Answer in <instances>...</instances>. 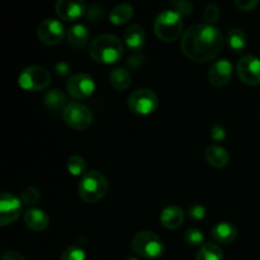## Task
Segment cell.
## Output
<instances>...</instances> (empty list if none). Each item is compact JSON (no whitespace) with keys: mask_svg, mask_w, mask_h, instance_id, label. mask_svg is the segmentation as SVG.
<instances>
[{"mask_svg":"<svg viewBox=\"0 0 260 260\" xmlns=\"http://www.w3.org/2000/svg\"><path fill=\"white\" fill-rule=\"evenodd\" d=\"M223 37L220 29L211 24H193L188 28L180 41V48L189 60L207 62L221 53Z\"/></svg>","mask_w":260,"mask_h":260,"instance_id":"1","label":"cell"},{"mask_svg":"<svg viewBox=\"0 0 260 260\" xmlns=\"http://www.w3.org/2000/svg\"><path fill=\"white\" fill-rule=\"evenodd\" d=\"M124 46L117 36L111 33L99 35L89 45V55L99 63H116L123 57Z\"/></svg>","mask_w":260,"mask_h":260,"instance_id":"2","label":"cell"},{"mask_svg":"<svg viewBox=\"0 0 260 260\" xmlns=\"http://www.w3.org/2000/svg\"><path fill=\"white\" fill-rule=\"evenodd\" d=\"M109 184L107 178L98 170L86 172L81 177L78 192L81 200L86 203H96L106 197L108 193Z\"/></svg>","mask_w":260,"mask_h":260,"instance_id":"3","label":"cell"},{"mask_svg":"<svg viewBox=\"0 0 260 260\" xmlns=\"http://www.w3.org/2000/svg\"><path fill=\"white\" fill-rule=\"evenodd\" d=\"M131 249L135 254L145 259H159L165 251L162 239L152 231H139L131 240Z\"/></svg>","mask_w":260,"mask_h":260,"instance_id":"4","label":"cell"},{"mask_svg":"<svg viewBox=\"0 0 260 260\" xmlns=\"http://www.w3.org/2000/svg\"><path fill=\"white\" fill-rule=\"evenodd\" d=\"M154 30L159 40L164 42H174L183 32L182 17L173 9L162 10L155 18Z\"/></svg>","mask_w":260,"mask_h":260,"instance_id":"5","label":"cell"},{"mask_svg":"<svg viewBox=\"0 0 260 260\" xmlns=\"http://www.w3.org/2000/svg\"><path fill=\"white\" fill-rule=\"evenodd\" d=\"M129 111L140 116H149L154 113L159 107V98L151 89L140 88L132 91L127 99Z\"/></svg>","mask_w":260,"mask_h":260,"instance_id":"6","label":"cell"},{"mask_svg":"<svg viewBox=\"0 0 260 260\" xmlns=\"http://www.w3.org/2000/svg\"><path fill=\"white\" fill-rule=\"evenodd\" d=\"M51 83V74L41 66H28L18 76V84L27 91L45 90Z\"/></svg>","mask_w":260,"mask_h":260,"instance_id":"7","label":"cell"},{"mask_svg":"<svg viewBox=\"0 0 260 260\" xmlns=\"http://www.w3.org/2000/svg\"><path fill=\"white\" fill-rule=\"evenodd\" d=\"M63 121L69 127L78 131L88 129L93 123V113L90 109L79 102H70L66 104L62 112Z\"/></svg>","mask_w":260,"mask_h":260,"instance_id":"8","label":"cell"},{"mask_svg":"<svg viewBox=\"0 0 260 260\" xmlns=\"http://www.w3.org/2000/svg\"><path fill=\"white\" fill-rule=\"evenodd\" d=\"M68 93L75 99H86L93 95L95 90V81L93 76L85 73H78L70 76L66 83Z\"/></svg>","mask_w":260,"mask_h":260,"instance_id":"9","label":"cell"},{"mask_svg":"<svg viewBox=\"0 0 260 260\" xmlns=\"http://www.w3.org/2000/svg\"><path fill=\"white\" fill-rule=\"evenodd\" d=\"M239 79L244 84L256 86L260 84V58L254 55H245L239 60L236 66Z\"/></svg>","mask_w":260,"mask_h":260,"instance_id":"10","label":"cell"},{"mask_svg":"<svg viewBox=\"0 0 260 260\" xmlns=\"http://www.w3.org/2000/svg\"><path fill=\"white\" fill-rule=\"evenodd\" d=\"M37 36L45 45L56 46L65 37V28L58 19L48 18L42 20L37 28Z\"/></svg>","mask_w":260,"mask_h":260,"instance_id":"11","label":"cell"},{"mask_svg":"<svg viewBox=\"0 0 260 260\" xmlns=\"http://www.w3.org/2000/svg\"><path fill=\"white\" fill-rule=\"evenodd\" d=\"M22 201L10 192H4L0 197V225L8 226L15 222L22 213Z\"/></svg>","mask_w":260,"mask_h":260,"instance_id":"12","label":"cell"},{"mask_svg":"<svg viewBox=\"0 0 260 260\" xmlns=\"http://www.w3.org/2000/svg\"><path fill=\"white\" fill-rule=\"evenodd\" d=\"M233 78V63L228 58L217 60L213 62V65L208 71V81L212 86L216 88H222L228 85Z\"/></svg>","mask_w":260,"mask_h":260,"instance_id":"13","label":"cell"},{"mask_svg":"<svg viewBox=\"0 0 260 260\" xmlns=\"http://www.w3.org/2000/svg\"><path fill=\"white\" fill-rule=\"evenodd\" d=\"M86 5L84 2H71V0H58L56 3V14L62 20H76L86 13Z\"/></svg>","mask_w":260,"mask_h":260,"instance_id":"14","label":"cell"},{"mask_svg":"<svg viewBox=\"0 0 260 260\" xmlns=\"http://www.w3.org/2000/svg\"><path fill=\"white\" fill-rule=\"evenodd\" d=\"M184 217V211L179 206H168L160 213V222L168 230H175L183 225Z\"/></svg>","mask_w":260,"mask_h":260,"instance_id":"15","label":"cell"},{"mask_svg":"<svg viewBox=\"0 0 260 260\" xmlns=\"http://www.w3.org/2000/svg\"><path fill=\"white\" fill-rule=\"evenodd\" d=\"M23 218H24L27 228L33 231H37V233L46 230L48 228V223H50L48 215L41 208H28L24 212Z\"/></svg>","mask_w":260,"mask_h":260,"instance_id":"16","label":"cell"},{"mask_svg":"<svg viewBox=\"0 0 260 260\" xmlns=\"http://www.w3.org/2000/svg\"><path fill=\"white\" fill-rule=\"evenodd\" d=\"M145 40V29L140 24H132L124 30V43L134 52H139L144 48Z\"/></svg>","mask_w":260,"mask_h":260,"instance_id":"17","label":"cell"},{"mask_svg":"<svg viewBox=\"0 0 260 260\" xmlns=\"http://www.w3.org/2000/svg\"><path fill=\"white\" fill-rule=\"evenodd\" d=\"M205 156L208 164L216 169L225 168L230 161V155H229L228 150L222 146H218V145L208 146L205 151Z\"/></svg>","mask_w":260,"mask_h":260,"instance_id":"18","label":"cell"},{"mask_svg":"<svg viewBox=\"0 0 260 260\" xmlns=\"http://www.w3.org/2000/svg\"><path fill=\"white\" fill-rule=\"evenodd\" d=\"M212 238L217 243L230 244L238 238V229L231 222H218L212 228Z\"/></svg>","mask_w":260,"mask_h":260,"instance_id":"19","label":"cell"},{"mask_svg":"<svg viewBox=\"0 0 260 260\" xmlns=\"http://www.w3.org/2000/svg\"><path fill=\"white\" fill-rule=\"evenodd\" d=\"M69 43L75 48H83L88 45L89 42V30L84 24L76 23V24L71 25L68 30Z\"/></svg>","mask_w":260,"mask_h":260,"instance_id":"20","label":"cell"},{"mask_svg":"<svg viewBox=\"0 0 260 260\" xmlns=\"http://www.w3.org/2000/svg\"><path fill=\"white\" fill-rule=\"evenodd\" d=\"M109 81L117 90H126L132 83V76L129 71L124 68H116L109 74Z\"/></svg>","mask_w":260,"mask_h":260,"instance_id":"21","label":"cell"},{"mask_svg":"<svg viewBox=\"0 0 260 260\" xmlns=\"http://www.w3.org/2000/svg\"><path fill=\"white\" fill-rule=\"evenodd\" d=\"M134 17V7L127 3H122L114 7L109 14V20L116 25H122Z\"/></svg>","mask_w":260,"mask_h":260,"instance_id":"22","label":"cell"},{"mask_svg":"<svg viewBox=\"0 0 260 260\" xmlns=\"http://www.w3.org/2000/svg\"><path fill=\"white\" fill-rule=\"evenodd\" d=\"M226 42H228L229 47L236 53H241L246 48L248 45V38H246L245 32L240 28H234V29L229 30L228 37H226Z\"/></svg>","mask_w":260,"mask_h":260,"instance_id":"23","label":"cell"},{"mask_svg":"<svg viewBox=\"0 0 260 260\" xmlns=\"http://www.w3.org/2000/svg\"><path fill=\"white\" fill-rule=\"evenodd\" d=\"M196 260H223V251L217 244L206 243L201 246Z\"/></svg>","mask_w":260,"mask_h":260,"instance_id":"24","label":"cell"},{"mask_svg":"<svg viewBox=\"0 0 260 260\" xmlns=\"http://www.w3.org/2000/svg\"><path fill=\"white\" fill-rule=\"evenodd\" d=\"M43 102H45L46 106L51 109H60L61 107H63L65 104H68V99L66 95L58 89H52V90L47 91L43 96ZM66 107V106H65Z\"/></svg>","mask_w":260,"mask_h":260,"instance_id":"25","label":"cell"},{"mask_svg":"<svg viewBox=\"0 0 260 260\" xmlns=\"http://www.w3.org/2000/svg\"><path fill=\"white\" fill-rule=\"evenodd\" d=\"M66 167H68L69 173H70L71 175H74V177H83L86 173L85 159L79 156V155H73V156L69 157Z\"/></svg>","mask_w":260,"mask_h":260,"instance_id":"26","label":"cell"},{"mask_svg":"<svg viewBox=\"0 0 260 260\" xmlns=\"http://www.w3.org/2000/svg\"><path fill=\"white\" fill-rule=\"evenodd\" d=\"M19 198L20 201H22L23 205L33 206L40 201L41 192L36 187H27L25 189L22 190Z\"/></svg>","mask_w":260,"mask_h":260,"instance_id":"27","label":"cell"},{"mask_svg":"<svg viewBox=\"0 0 260 260\" xmlns=\"http://www.w3.org/2000/svg\"><path fill=\"white\" fill-rule=\"evenodd\" d=\"M221 17V9L217 4L212 3V4H208L207 7L203 10V19H205L206 24H216L218 22Z\"/></svg>","mask_w":260,"mask_h":260,"instance_id":"28","label":"cell"},{"mask_svg":"<svg viewBox=\"0 0 260 260\" xmlns=\"http://www.w3.org/2000/svg\"><path fill=\"white\" fill-rule=\"evenodd\" d=\"M60 260H86V254L80 246L71 245L63 250V253L60 256Z\"/></svg>","mask_w":260,"mask_h":260,"instance_id":"29","label":"cell"},{"mask_svg":"<svg viewBox=\"0 0 260 260\" xmlns=\"http://www.w3.org/2000/svg\"><path fill=\"white\" fill-rule=\"evenodd\" d=\"M203 239H205V235H203L202 231L197 228L188 229L184 234L185 243L190 246H200L201 244L203 243Z\"/></svg>","mask_w":260,"mask_h":260,"instance_id":"30","label":"cell"},{"mask_svg":"<svg viewBox=\"0 0 260 260\" xmlns=\"http://www.w3.org/2000/svg\"><path fill=\"white\" fill-rule=\"evenodd\" d=\"M170 5L173 7V10L178 13L180 17H187L194 9V4L188 0H178V2H170Z\"/></svg>","mask_w":260,"mask_h":260,"instance_id":"31","label":"cell"},{"mask_svg":"<svg viewBox=\"0 0 260 260\" xmlns=\"http://www.w3.org/2000/svg\"><path fill=\"white\" fill-rule=\"evenodd\" d=\"M104 9L103 7H101L99 4H91L90 7L86 9V18H88L90 22H96V20L101 19L103 17Z\"/></svg>","mask_w":260,"mask_h":260,"instance_id":"32","label":"cell"},{"mask_svg":"<svg viewBox=\"0 0 260 260\" xmlns=\"http://www.w3.org/2000/svg\"><path fill=\"white\" fill-rule=\"evenodd\" d=\"M188 215L192 220L194 221H201L206 217V208L202 205H192L188 211Z\"/></svg>","mask_w":260,"mask_h":260,"instance_id":"33","label":"cell"},{"mask_svg":"<svg viewBox=\"0 0 260 260\" xmlns=\"http://www.w3.org/2000/svg\"><path fill=\"white\" fill-rule=\"evenodd\" d=\"M226 135H228L226 134V128L222 124H215V126H212V128H211V137H212V140H215V141H222V140L226 139Z\"/></svg>","mask_w":260,"mask_h":260,"instance_id":"34","label":"cell"},{"mask_svg":"<svg viewBox=\"0 0 260 260\" xmlns=\"http://www.w3.org/2000/svg\"><path fill=\"white\" fill-rule=\"evenodd\" d=\"M235 4L243 12H250L254 8L258 7L259 2L258 0H236Z\"/></svg>","mask_w":260,"mask_h":260,"instance_id":"35","label":"cell"},{"mask_svg":"<svg viewBox=\"0 0 260 260\" xmlns=\"http://www.w3.org/2000/svg\"><path fill=\"white\" fill-rule=\"evenodd\" d=\"M144 61H145V56L140 55L139 53V55L131 56V57L128 58V61H127V65L132 69H139V68H141L142 63H144Z\"/></svg>","mask_w":260,"mask_h":260,"instance_id":"36","label":"cell"},{"mask_svg":"<svg viewBox=\"0 0 260 260\" xmlns=\"http://www.w3.org/2000/svg\"><path fill=\"white\" fill-rule=\"evenodd\" d=\"M55 71L58 76H66L70 73V65L65 61H58L55 65Z\"/></svg>","mask_w":260,"mask_h":260,"instance_id":"37","label":"cell"},{"mask_svg":"<svg viewBox=\"0 0 260 260\" xmlns=\"http://www.w3.org/2000/svg\"><path fill=\"white\" fill-rule=\"evenodd\" d=\"M2 260H25V259L24 256H23L20 253H18V251L9 250L7 251V253L3 254Z\"/></svg>","mask_w":260,"mask_h":260,"instance_id":"38","label":"cell"},{"mask_svg":"<svg viewBox=\"0 0 260 260\" xmlns=\"http://www.w3.org/2000/svg\"><path fill=\"white\" fill-rule=\"evenodd\" d=\"M124 260H139L136 258V256H134V255H128V256H126V258H124Z\"/></svg>","mask_w":260,"mask_h":260,"instance_id":"39","label":"cell"}]
</instances>
